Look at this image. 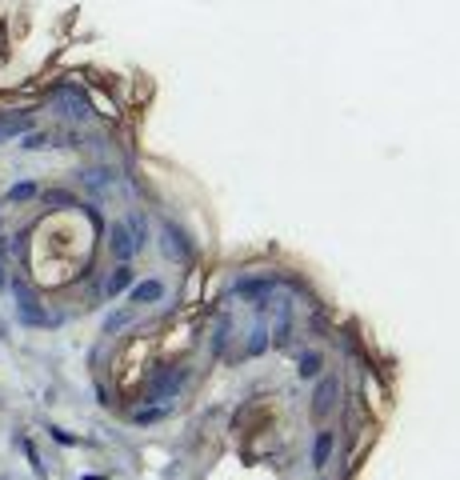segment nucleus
Listing matches in <instances>:
<instances>
[{
  "label": "nucleus",
  "mask_w": 460,
  "mask_h": 480,
  "mask_svg": "<svg viewBox=\"0 0 460 480\" xmlns=\"http://www.w3.org/2000/svg\"><path fill=\"white\" fill-rule=\"evenodd\" d=\"M336 388H340V384L336 381H324L321 388H316V405H312V412H316V417H328V412H332V396H336Z\"/></svg>",
  "instance_id": "7ed1b4c3"
},
{
  "label": "nucleus",
  "mask_w": 460,
  "mask_h": 480,
  "mask_svg": "<svg viewBox=\"0 0 460 480\" xmlns=\"http://www.w3.org/2000/svg\"><path fill=\"white\" fill-rule=\"evenodd\" d=\"M137 248H140V240H132V236H128L125 224H116V228H112V252H116V260H120V264H125Z\"/></svg>",
  "instance_id": "f257e3e1"
},
{
  "label": "nucleus",
  "mask_w": 460,
  "mask_h": 480,
  "mask_svg": "<svg viewBox=\"0 0 460 480\" xmlns=\"http://www.w3.org/2000/svg\"><path fill=\"white\" fill-rule=\"evenodd\" d=\"M28 197H37V185H32V180H25V185H13V188H8L4 204H20V200H28Z\"/></svg>",
  "instance_id": "423d86ee"
},
{
  "label": "nucleus",
  "mask_w": 460,
  "mask_h": 480,
  "mask_svg": "<svg viewBox=\"0 0 460 480\" xmlns=\"http://www.w3.org/2000/svg\"><path fill=\"white\" fill-rule=\"evenodd\" d=\"M300 376H304V381H309V376H316V372H321V352H304V357H300Z\"/></svg>",
  "instance_id": "0eeeda50"
},
{
  "label": "nucleus",
  "mask_w": 460,
  "mask_h": 480,
  "mask_svg": "<svg viewBox=\"0 0 460 480\" xmlns=\"http://www.w3.org/2000/svg\"><path fill=\"white\" fill-rule=\"evenodd\" d=\"M161 296H164L161 281H140L137 288L128 293V300H132V304H152V300H161Z\"/></svg>",
  "instance_id": "f03ea898"
},
{
  "label": "nucleus",
  "mask_w": 460,
  "mask_h": 480,
  "mask_svg": "<svg viewBox=\"0 0 460 480\" xmlns=\"http://www.w3.org/2000/svg\"><path fill=\"white\" fill-rule=\"evenodd\" d=\"M128 284H132V269H128V264H120V269H112L108 284H104V296H120Z\"/></svg>",
  "instance_id": "20e7f679"
},
{
  "label": "nucleus",
  "mask_w": 460,
  "mask_h": 480,
  "mask_svg": "<svg viewBox=\"0 0 460 480\" xmlns=\"http://www.w3.org/2000/svg\"><path fill=\"white\" fill-rule=\"evenodd\" d=\"M332 429H324L321 436H316V448H312V468H324L328 464V453H332Z\"/></svg>",
  "instance_id": "39448f33"
},
{
  "label": "nucleus",
  "mask_w": 460,
  "mask_h": 480,
  "mask_svg": "<svg viewBox=\"0 0 460 480\" xmlns=\"http://www.w3.org/2000/svg\"><path fill=\"white\" fill-rule=\"evenodd\" d=\"M0 140H4V133H0Z\"/></svg>",
  "instance_id": "6e6552de"
}]
</instances>
